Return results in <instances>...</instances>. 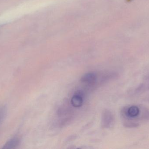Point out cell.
I'll return each mask as SVG.
<instances>
[{"label":"cell","mask_w":149,"mask_h":149,"mask_svg":"<svg viewBox=\"0 0 149 149\" xmlns=\"http://www.w3.org/2000/svg\"><path fill=\"white\" fill-rule=\"evenodd\" d=\"M20 143V139L18 137H14L7 142L3 147V149H14L18 146Z\"/></svg>","instance_id":"obj_4"},{"label":"cell","mask_w":149,"mask_h":149,"mask_svg":"<svg viewBox=\"0 0 149 149\" xmlns=\"http://www.w3.org/2000/svg\"><path fill=\"white\" fill-rule=\"evenodd\" d=\"M148 91H149V83H142L135 89V93L136 94L142 93Z\"/></svg>","instance_id":"obj_6"},{"label":"cell","mask_w":149,"mask_h":149,"mask_svg":"<svg viewBox=\"0 0 149 149\" xmlns=\"http://www.w3.org/2000/svg\"><path fill=\"white\" fill-rule=\"evenodd\" d=\"M123 126L127 128H135L140 126L138 122L135 121L125 122L123 124Z\"/></svg>","instance_id":"obj_7"},{"label":"cell","mask_w":149,"mask_h":149,"mask_svg":"<svg viewBox=\"0 0 149 149\" xmlns=\"http://www.w3.org/2000/svg\"><path fill=\"white\" fill-rule=\"evenodd\" d=\"M72 105L75 108L80 107L83 104V98L80 94L74 95L71 99Z\"/></svg>","instance_id":"obj_5"},{"label":"cell","mask_w":149,"mask_h":149,"mask_svg":"<svg viewBox=\"0 0 149 149\" xmlns=\"http://www.w3.org/2000/svg\"><path fill=\"white\" fill-rule=\"evenodd\" d=\"M147 101H148L149 102V96L148 98H147Z\"/></svg>","instance_id":"obj_10"},{"label":"cell","mask_w":149,"mask_h":149,"mask_svg":"<svg viewBox=\"0 0 149 149\" xmlns=\"http://www.w3.org/2000/svg\"><path fill=\"white\" fill-rule=\"evenodd\" d=\"M6 108L4 106H0V125L2 123L6 115Z\"/></svg>","instance_id":"obj_8"},{"label":"cell","mask_w":149,"mask_h":149,"mask_svg":"<svg viewBox=\"0 0 149 149\" xmlns=\"http://www.w3.org/2000/svg\"><path fill=\"white\" fill-rule=\"evenodd\" d=\"M97 79V75L94 72H89L83 75L81 79L82 83L88 84L89 85H94Z\"/></svg>","instance_id":"obj_3"},{"label":"cell","mask_w":149,"mask_h":149,"mask_svg":"<svg viewBox=\"0 0 149 149\" xmlns=\"http://www.w3.org/2000/svg\"><path fill=\"white\" fill-rule=\"evenodd\" d=\"M143 79L146 81H149V73L143 77Z\"/></svg>","instance_id":"obj_9"},{"label":"cell","mask_w":149,"mask_h":149,"mask_svg":"<svg viewBox=\"0 0 149 149\" xmlns=\"http://www.w3.org/2000/svg\"><path fill=\"white\" fill-rule=\"evenodd\" d=\"M115 124V118L112 112L105 110L103 112L102 118V126L104 128H111Z\"/></svg>","instance_id":"obj_2"},{"label":"cell","mask_w":149,"mask_h":149,"mask_svg":"<svg viewBox=\"0 0 149 149\" xmlns=\"http://www.w3.org/2000/svg\"><path fill=\"white\" fill-rule=\"evenodd\" d=\"M120 114L126 121L149 120V108L143 105L126 106L122 108Z\"/></svg>","instance_id":"obj_1"}]
</instances>
